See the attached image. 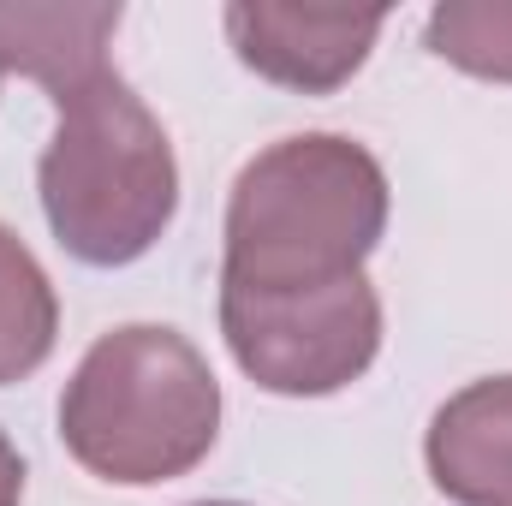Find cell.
<instances>
[{"mask_svg":"<svg viewBox=\"0 0 512 506\" xmlns=\"http://www.w3.org/2000/svg\"><path fill=\"white\" fill-rule=\"evenodd\" d=\"M387 233L382 161L340 137L304 131L251 155L227 197L221 280L251 292H310L364 274Z\"/></svg>","mask_w":512,"mask_h":506,"instance_id":"cell-1","label":"cell"},{"mask_svg":"<svg viewBox=\"0 0 512 506\" xmlns=\"http://www.w3.org/2000/svg\"><path fill=\"white\" fill-rule=\"evenodd\" d=\"M221 435V381L209 358L161 322L102 334L60 393L66 453L120 489L191 477Z\"/></svg>","mask_w":512,"mask_h":506,"instance_id":"cell-2","label":"cell"},{"mask_svg":"<svg viewBox=\"0 0 512 506\" xmlns=\"http://www.w3.org/2000/svg\"><path fill=\"white\" fill-rule=\"evenodd\" d=\"M54 137L36 161L42 215L60 251L90 268H126L161 245L179 215V161L167 126L108 66L54 96Z\"/></svg>","mask_w":512,"mask_h":506,"instance_id":"cell-3","label":"cell"},{"mask_svg":"<svg viewBox=\"0 0 512 506\" xmlns=\"http://www.w3.org/2000/svg\"><path fill=\"white\" fill-rule=\"evenodd\" d=\"M227 352L262 393L328 399L382 352V298L364 274L310 292H251L221 280Z\"/></svg>","mask_w":512,"mask_h":506,"instance_id":"cell-4","label":"cell"},{"mask_svg":"<svg viewBox=\"0 0 512 506\" xmlns=\"http://www.w3.org/2000/svg\"><path fill=\"white\" fill-rule=\"evenodd\" d=\"M221 24H227L233 54L256 78H268L292 96H334L370 60L387 12H322V6L233 0L221 12Z\"/></svg>","mask_w":512,"mask_h":506,"instance_id":"cell-5","label":"cell"},{"mask_svg":"<svg viewBox=\"0 0 512 506\" xmlns=\"http://www.w3.org/2000/svg\"><path fill=\"white\" fill-rule=\"evenodd\" d=\"M423 465L453 506H512V376L459 387L429 417Z\"/></svg>","mask_w":512,"mask_h":506,"instance_id":"cell-6","label":"cell"},{"mask_svg":"<svg viewBox=\"0 0 512 506\" xmlns=\"http://www.w3.org/2000/svg\"><path fill=\"white\" fill-rule=\"evenodd\" d=\"M120 6H0V78H36L54 96L108 72V42L120 30Z\"/></svg>","mask_w":512,"mask_h":506,"instance_id":"cell-7","label":"cell"},{"mask_svg":"<svg viewBox=\"0 0 512 506\" xmlns=\"http://www.w3.org/2000/svg\"><path fill=\"white\" fill-rule=\"evenodd\" d=\"M60 340V298L30 245L0 227V387L36 376Z\"/></svg>","mask_w":512,"mask_h":506,"instance_id":"cell-8","label":"cell"},{"mask_svg":"<svg viewBox=\"0 0 512 506\" xmlns=\"http://www.w3.org/2000/svg\"><path fill=\"white\" fill-rule=\"evenodd\" d=\"M429 54L489 78L512 84V0H447L429 12Z\"/></svg>","mask_w":512,"mask_h":506,"instance_id":"cell-9","label":"cell"},{"mask_svg":"<svg viewBox=\"0 0 512 506\" xmlns=\"http://www.w3.org/2000/svg\"><path fill=\"white\" fill-rule=\"evenodd\" d=\"M24 501V459H18V447L0 435V506H18Z\"/></svg>","mask_w":512,"mask_h":506,"instance_id":"cell-10","label":"cell"},{"mask_svg":"<svg viewBox=\"0 0 512 506\" xmlns=\"http://www.w3.org/2000/svg\"><path fill=\"white\" fill-rule=\"evenodd\" d=\"M197 506H245V501H197Z\"/></svg>","mask_w":512,"mask_h":506,"instance_id":"cell-11","label":"cell"}]
</instances>
